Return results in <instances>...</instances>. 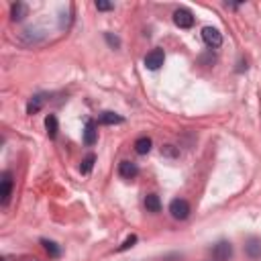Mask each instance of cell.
<instances>
[{
	"label": "cell",
	"mask_w": 261,
	"mask_h": 261,
	"mask_svg": "<svg viewBox=\"0 0 261 261\" xmlns=\"http://www.w3.org/2000/svg\"><path fill=\"white\" fill-rule=\"evenodd\" d=\"M161 155H163V157H178L180 151H178V147H173V145H163L161 147Z\"/></svg>",
	"instance_id": "cell-18"
},
{
	"label": "cell",
	"mask_w": 261,
	"mask_h": 261,
	"mask_svg": "<svg viewBox=\"0 0 261 261\" xmlns=\"http://www.w3.org/2000/svg\"><path fill=\"white\" fill-rule=\"evenodd\" d=\"M43 102H45V98H43L41 94L33 96V98L29 100V104H27V114H35V112H39V110L43 108Z\"/></svg>",
	"instance_id": "cell-14"
},
{
	"label": "cell",
	"mask_w": 261,
	"mask_h": 261,
	"mask_svg": "<svg viewBox=\"0 0 261 261\" xmlns=\"http://www.w3.org/2000/svg\"><path fill=\"white\" fill-rule=\"evenodd\" d=\"M104 37H106V41H108V45H110L112 49H118V47H120V39L116 37V35H112V33H104Z\"/></svg>",
	"instance_id": "cell-19"
},
{
	"label": "cell",
	"mask_w": 261,
	"mask_h": 261,
	"mask_svg": "<svg viewBox=\"0 0 261 261\" xmlns=\"http://www.w3.org/2000/svg\"><path fill=\"white\" fill-rule=\"evenodd\" d=\"M173 23L180 29H190V27H194V14L188 8H178L173 12Z\"/></svg>",
	"instance_id": "cell-5"
},
{
	"label": "cell",
	"mask_w": 261,
	"mask_h": 261,
	"mask_svg": "<svg viewBox=\"0 0 261 261\" xmlns=\"http://www.w3.org/2000/svg\"><path fill=\"white\" fill-rule=\"evenodd\" d=\"M202 39H204V43L210 47V49H216V47L222 45V35L214 27H204L202 29Z\"/></svg>",
	"instance_id": "cell-2"
},
{
	"label": "cell",
	"mask_w": 261,
	"mask_h": 261,
	"mask_svg": "<svg viewBox=\"0 0 261 261\" xmlns=\"http://www.w3.org/2000/svg\"><path fill=\"white\" fill-rule=\"evenodd\" d=\"M118 176L125 180H135L139 176V167L133 161H120L118 163Z\"/></svg>",
	"instance_id": "cell-7"
},
{
	"label": "cell",
	"mask_w": 261,
	"mask_h": 261,
	"mask_svg": "<svg viewBox=\"0 0 261 261\" xmlns=\"http://www.w3.org/2000/svg\"><path fill=\"white\" fill-rule=\"evenodd\" d=\"M98 139V131H96V120L88 118L86 120V127H84V143L86 145H94Z\"/></svg>",
	"instance_id": "cell-8"
},
{
	"label": "cell",
	"mask_w": 261,
	"mask_h": 261,
	"mask_svg": "<svg viewBox=\"0 0 261 261\" xmlns=\"http://www.w3.org/2000/svg\"><path fill=\"white\" fill-rule=\"evenodd\" d=\"M135 243H137V237H135V235H131V237H127V241H125V243H123V245H120V247H118V251H127L129 247H133V245H135Z\"/></svg>",
	"instance_id": "cell-20"
},
{
	"label": "cell",
	"mask_w": 261,
	"mask_h": 261,
	"mask_svg": "<svg viewBox=\"0 0 261 261\" xmlns=\"http://www.w3.org/2000/svg\"><path fill=\"white\" fill-rule=\"evenodd\" d=\"M145 208L149 212H159L161 210V200L157 194H147L145 196Z\"/></svg>",
	"instance_id": "cell-12"
},
{
	"label": "cell",
	"mask_w": 261,
	"mask_h": 261,
	"mask_svg": "<svg viewBox=\"0 0 261 261\" xmlns=\"http://www.w3.org/2000/svg\"><path fill=\"white\" fill-rule=\"evenodd\" d=\"M12 194V173L4 171L2 173V180H0V204L6 206Z\"/></svg>",
	"instance_id": "cell-3"
},
{
	"label": "cell",
	"mask_w": 261,
	"mask_h": 261,
	"mask_svg": "<svg viewBox=\"0 0 261 261\" xmlns=\"http://www.w3.org/2000/svg\"><path fill=\"white\" fill-rule=\"evenodd\" d=\"M135 151L139 155H147L151 151V139L149 137H139L135 141Z\"/></svg>",
	"instance_id": "cell-15"
},
{
	"label": "cell",
	"mask_w": 261,
	"mask_h": 261,
	"mask_svg": "<svg viewBox=\"0 0 261 261\" xmlns=\"http://www.w3.org/2000/svg\"><path fill=\"white\" fill-rule=\"evenodd\" d=\"M165 61V53H163V49H153L149 51V53L145 55V67L151 69V72H155V69H159Z\"/></svg>",
	"instance_id": "cell-4"
},
{
	"label": "cell",
	"mask_w": 261,
	"mask_h": 261,
	"mask_svg": "<svg viewBox=\"0 0 261 261\" xmlns=\"http://www.w3.org/2000/svg\"><path fill=\"white\" fill-rule=\"evenodd\" d=\"M169 212L176 220H186L190 216V204L184 198H176L169 204Z\"/></svg>",
	"instance_id": "cell-1"
},
{
	"label": "cell",
	"mask_w": 261,
	"mask_h": 261,
	"mask_svg": "<svg viewBox=\"0 0 261 261\" xmlns=\"http://www.w3.org/2000/svg\"><path fill=\"white\" fill-rule=\"evenodd\" d=\"M245 253H247L251 259H261V239L251 237V239L245 243Z\"/></svg>",
	"instance_id": "cell-9"
},
{
	"label": "cell",
	"mask_w": 261,
	"mask_h": 261,
	"mask_svg": "<svg viewBox=\"0 0 261 261\" xmlns=\"http://www.w3.org/2000/svg\"><path fill=\"white\" fill-rule=\"evenodd\" d=\"M94 163H96V155H94V153H90V155H86V157L82 159L80 171H82V173H90V171H92V167H94Z\"/></svg>",
	"instance_id": "cell-16"
},
{
	"label": "cell",
	"mask_w": 261,
	"mask_h": 261,
	"mask_svg": "<svg viewBox=\"0 0 261 261\" xmlns=\"http://www.w3.org/2000/svg\"><path fill=\"white\" fill-rule=\"evenodd\" d=\"M41 245H43V249H45V251H47V253L51 255V257H59V253H61V251H59V247L55 245V243H53V241H47V239H41Z\"/></svg>",
	"instance_id": "cell-17"
},
{
	"label": "cell",
	"mask_w": 261,
	"mask_h": 261,
	"mask_svg": "<svg viewBox=\"0 0 261 261\" xmlns=\"http://www.w3.org/2000/svg\"><path fill=\"white\" fill-rule=\"evenodd\" d=\"M96 8H98V10H112L114 6H112L110 2H104V0H98V2H96Z\"/></svg>",
	"instance_id": "cell-21"
},
{
	"label": "cell",
	"mask_w": 261,
	"mask_h": 261,
	"mask_svg": "<svg viewBox=\"0 0 261 261\" xmlns=\"http://www.w3.org/2000/svg\"><path fill=\"white\" fill-rule=\"evenodd\" d=\"M212 257L216 261H229L233 257V245L229 241H218L212 249Z\"/></svg>",
	"instance_id": "cell-6"
},
{
	"label": "cell",
	"mask_w": 261,
	"mask_h": 261,
	"mask_svg": "<svg viewBox=\"0 0 261 261\" xmlns=\"http://www.w3.org/2000/svg\"><path fill=\"white\" fill-rule=\"evenodd\" d=\"M98 120H100V125H120V123H123V116L116 114V112L106 110V112H102V114H100Z\"/></svg>",
	"instance_id": "cell-11"
},
{
	"label": "cell",
	"mask_w": 261,
	"mask_h": 261,
	"mask_svg": "<svg viewBox=\"0 0 261 261\" xmlns=\"http://www.w3.org/2000/svg\"><path fill=\"white\" fill-rule=\"evenodd\" d=\"M45 129H47L49 139H55L57 137L59 125H57V116L55 114H47V118H45Z\"/></svg>",
	"instance_id": "cell-10"
},
{
	"label": "cell",
	"mask_w": 261,
	"mask_h": 261,
	"mask_svg": "<svg viewBox=\"0 0 261 261\" xmlns=\"http://www.w3.org/2000/svg\"><path fill=\"white\" fill-rule=\"evenodd\" d=\"M25 16H27V6L23 2H14L10 6V19L12 21H23Z\"/></svg>",
	"instance_id": "cell-13"
}]
</instances>
